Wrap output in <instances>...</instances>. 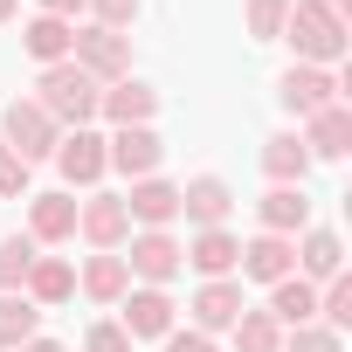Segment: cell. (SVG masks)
<instances>
[{"label":"cell","instance_id":"1","mask_svg":"<svg viewBox=\"0 0 352 352\" xmlns=\"http://www.w3.org/2000/svg\"><path fill=\"white\" fill-rule=\"evenodd\" d=\"M35 104L63 124V131H83V124H97V104H104V83H90L76 63H49L42 76H35Z\"/></svg>","mask_w":352,"mask_h":352},{"label":"cell","instance_id":"2","mask_svg":"<svg viewBox=\"0 0 352 352\" xmlns=\"http://www.w3.org/2000/svg\"><path fill=\"white\" fill-rule=\"evenodd\" d=\"M283 42L297 49V63H318V69H331L338 56H345V21L324 8V0H290V21H283Z\"/></svg>","mask_w":352,"mask_h":352},{"label":"cell","instance_id":"3","mask_svg":"<svg viewBox=\"0 0 352 352\" xmlns=\"http://www.w3.org/2000/svg\"><path fill=\"white\" fill-rule=\"evenodd\" d=\"M56 138H63V124H56L35 97H14L8 111H0V145H8L14 159H28V166L56 159Z\"/></svg>","mask_w":352,"mask_h":352},{"label":"cell","instance_id":"4","mask_svg":"<svg viewBox=\"0 0 352 352\" xmlns=\"http://www.w3.org/2000/svg\"><path fill=\"white\" fill-rule=\"evenodd\" d=\"M118 256H124L131 283H152V290H166L173 276L187 270V256H180V235H173V228H131V242H124Z\"/></svg>","mask_w":352,"mask_h":352},{"label":"cell","instance_id":"5","mask_svg":"<svg viewBox=\"0 0 352 352\" xmlns=\"http://www.w3.org/2000/svg\"><path fill=\"white\" fill-rule=\"evenodd\" d=\"M69 63H76L90 83H104V90H111V83H124V76H131V35H111V28H90V21H83V28H76V42H69Z\"/></svg>","mask_w":352,"mask_h":352},{"label":"cell","instance_id":"6","mask_svg":"<svg viewBox=\"0 0 352 352\" xmlns=\"http://www.w3.org/2000/svg\"><path fill=\"white\" fill-rule=\"evenodd\" d=\"M56 173H63V194H97V180L111 173V159H104V131L97 124H83V131H63L56 138Z\"/></svg>","mask_w":352,"mask_h":352},{"label":"cell","instance_id":"7","mask_svg":"<svg viewBox=\"0 0 352 352\" xmlns=\"http://www.w3.org/2000/svg\"><path fill=\"white\" fill-rule=\"evenodd\" d=\"M338 90H345V76H331V69H318V63H290V69L276 76V104H283L290 118H318L324 104H345Z\"/></svg>","mask_w":352,"mask_h":352},{"label":"cell","instance_id":"8","mask_svg":"<svg viewBox=\"0 0 352 352\" xmlns=\"http://www.w3.org/2000/svg\"><path fill=\"white\" fill-rule=\"evenodd\" d=\"M173 290H152V283H131L124 297H118V324H124V338L138 345V338H166L173 331Z\"/></svg>","mask_w":352,"mask_h":352},{"label":"cell","instance_id":"9","mask_svg":"<svg viewBox=\"0 0 352 352\" xmlns=\"http://www.w3.org/2000/svg\"><path fill=\"white\" fill-rule=\"evenodd\" d=\"M104 159H111V173H124V180H152L166 145H159L152 124H124V131H104Z\"/></svg>","mask_w":352,"mask_h":352},{"label":"cell","instance_id":"10","mask_svg":"<svg viewBox=\"0 0 352 352\" xmlns=\"http://www.w3.org/2000/svg\"><path fill=\"white\" fill-rule=\"evenodd\" d=\"M76 235H83L90 249H124V242H131L124 194H90V201H76Z\"/></svg>","mask_w":352,"mask_h":352},{"label":"cell","instance_id":"11","mask_svg":"<svg viewBox=\"0 0 352 352\" xmlns=\"http://www.w3.org/2000/svg\"><path fill=\"white\" fill-rule=\"evenodd\" d=\"M187 311H194V331H208V338H214V331H228V324L249 311L242 276H208V283L194 290V304H187Z\"/></svg>","mask_w":352,"mask_h":352},{"label":"cell","instance_id":"12","mask_svg":"<svg viewBox=\"0 0 352 352\" xmlns=\"http://www.w3.org/2000/svg\"><path fill=\"white\" fill-rule=\"evenodd\" d=\"M228 208H235V187L221 180V173H194V180L180 187L187 228H228Z\"/></svg>","mask_w":352,"mask_h":352},{"label":"cell","instance_id":"13","mask_svg":"<svg viewBox=\"0 0 352 352\" xmlns=\"http://www.w3.org/2000/svg\"><path fill=\"white\" fill-rule=\"evenodd\" d=\"M180 256H187V270H201V283H208V276H235L242 235H235V228H194V235L180 242Z\"/></svg>","mask_w":352,"mask_h":352},{"label":"cell","instance_id":"14","mask_svg":"<svg viewBox=\"0 0 352 352\" xmlns=\"http://www.w3.org/2000/svg\"><path fill=\"white\" fill-rule=\"evenodd\" d=\"M235 270H242L249 283H283V276H297V242L256 228V235L242 242V263H235Z\"/></svg>","mask_w":352,"mask_h":352},{"label":"cell","instance_id":"15","mask_svg":"<svg viewBox=\"0 0 352 352\" xmlns=\"http://www.w3.org/2000/svg\"><path fill=\"white\" fill-rule=\"evenodd\" d=\"M28 235L35 249H56V242H76V194H28Z\"/></svg>","mask_w":352,"mask_h":352},{"label":"cell","instance_id":"16","mask_svg":"<svg viewBox=\"0 0 352 352\" xmlns=\"http://www.w3.org/2000/svg\"><path fill=\"white\" fill-rule=\"evenodd\" d=\"M124 214H131V228H173L180 221V187L173 180H131V194H124Z\"/></svg>","mask_w":352,"mask_h":352},{"label":"cell","instance_id":"17","mask_svg":"<svg viewBox=\"0 0 352 352\" xmlns=\"http://www.w3.org/2000/svg\"><path fill=\"white\" fill-rule=\"evenodd\" d=\"M97 118H104L111 131H124V124H152V118H159V90H152V83H138V76H124V83H111V90H104Z\"/></svg>","mask_w":352,"mask_h":352},{"label":"cell","instance_id":"18","mask_svg":"<svg viewBox=\"0 0 352 352\" xmlns=\"http://www.w3.org/2000/svg\"><path fill=\"white\" fill-rule=\"evenodd\" d=\"M297 276H304V283L345 276V242H338V228H304V235H297Z\"/></svg>","mask_w":352,"mask_h":352},{"label":"cell","instance_id":"19","mask_svg":"<svg viewBox=\"0 0 352 352\" xmlns=\"http://www.w3.org/2000/svg\"><path fill=\"white\" fill-rule=\"evenodd\" d=\"M297 138H304L311 159H345V152H352V111H345V104H324L318 118H304Z\"/></svg>","mask_w":352,"mask_h":352},{"label":"cell","instance_id":"20","mask_svg":"<svg viewBox=\"0 0 352 352\" xmlns=\"http://www.w3.org/2000/svg\"><path fill=\"white\" fill-rule=\"evenodd\" d=\"M256 221H263V235H304L311 228V201H304V187H270L263 201H256Z\"/></svg>","mask_w":352,"mask_h":352},{"label":"cell","instance_id":"21","mask_svg":"<svg viewBox=\"0 0 352 352\" xmlns=\"http://www.w3.org/2000/svg\"><path fill=\"white\" fill-rule=\"evenodd\" d=\"M76 290H83L90 304H118V297L131 290V270H124V256H118V249H90V263L76 270Z\"/></svg>","mask_w":352,"mask_h":352},{"label":"cell","instance_id":"22","mask_svg":"<svg viewBox=\"0 0 352 352\" xmlns=\"http://www.w3.org/2000/svg\"><path fill=\"white\" fill-rule=\"evenodd\" d=\"M21 297H28L35 311H49V304H69V297H76V263H69V256H35V270H28Z\"/></svg>","mask_w":352,"mask_h":352},{"label":"cell","instance_id":"23","mask_svg":"<svg viewBox=\"0 0 352 352\" xmlns=\"http://www.w3.org/2000/svg\"><path fill=\"white\" fill-rule=\"evenodd\" d=\"M263 173H270V187H304V173H311V152L297 131H276L263 138Z\"/></svg>","mask_w":352,"mask_h":352},{"label":"cell","instance_id":"24","mask_svg":"<svg viewBox=\"0 0 352 352\" xmlns=\"http://www.w3.org/2000/svg\"><path fill=\"white\" fill-rule=\"evenodd\" d=\"M69 42H76V21H56V14H35L21 28V49L49 69V63H69Z\"/></svg>","mask_w":352,"mask_h":352},{"label":"cell","instance_id":"25","mask_svg":"<svg viewBox=\"0 0 352 352\" xmlns=\"http://www.w3.org/2000/svg\"><path fill=\"white\" fill-rule=\"evenodd\" d=\"M283 331L290 324H311L318 318V283H304V276H283V283H270V304H263Z\"/></svg>","mask_w":352,"mask_h":352},{"label":"cell","instance_id":"26","mask_svg":"<svg viewBox=\"0 0 352 352\" xmlns=\"http://www.w3.org/2000/svg\"><path fill=\"white\" fill-rule=\"evenodd\" d=\"M35 331H42V311L21 290H0V352H21Z\"/></svg>","mask_w":352,"mask_h":352},{"label":"cell","instance_id":"27","mask_svg":"<svg viewBox=\"0 0 352 352\" xmlns=\"http://www.w3.org/2000/svg\"><path fill=\"white\" fill-rule=\"evenodd\" d=\"M228 338H235V352H283V324L270 311H242L228 324Z\"/></svg>","mask_w":352,"mask_h":352},{"label":"cell","instance_id":"28","mask_svg":"<svg viewBox=\"0 0 352 352\" xmlns=\"http://www.w3.org/2000/svg\"><path fill=\"white\" fill-rule=\"evenodd\" d=\"M35 235L28 228H14V235H0V290H21L28 283V270H35Z\"/></svg>","mask_w":352,"mask_h":352},{"label":"cell","instance_id":"29","mask_svg":"<svg viewBox=\"0 0 352 352\" xmlns=\"http://www.w3.org/2000/svg\"><path fill=\"white\" fill-rule=\"evenodd\" d=\"M318 324H331V331H345V324H352V276L318 283Z\"/></svg>","mask_w":352,"mask_h":352},{"label":"cell","instance_id":"30","mask_svg":"<svg viewBox=\"0 0 352 352\" xmlns=\"http://www.w3.org/2000/svg\"><path fill=\"white\" fill-rule=\"evenodd\" d=\"M283 352H345V331H331V324H290L283 331Z\"/></svg>","mask_w":352,"mask_h":352},{"label":"cell","instance_id":"31","mask_svg":"<svg viewBox=\"0 0 352 352\" xmlns=\"http://www.w3.org/2000/svg\"><path fill=\"white\" fill-rule=\"evenodd\" d=\"M242 21H249V35H256V42H276V35H283V21H290V0H249Z\"/></svg>","mask_w":352,"mask_h":352},{"label":"cell","instance_id":"32","mask_svg":"<svg viewBox=\"0 0 352 352\" xmlns=\"http://www.w3.org/2000/svg\"><path fill=\"white\" fill-rule=\"evenodd\" d=\"M90 28H111V35H131V21H138V0H90Z\"/></svg>","mask_w":352,"mask_h":352},{"label":"cell","instance_id":"33","mask_svg":"<svg viewBox=\"0 0 352 352\" xmlns=\"http://www.w3.org/2000/svg\"><path fill=\"white\" fill-rule=\"evenodd\" d=\"M28 180H35V166L0 145V201H28Z\"/></svg>","mask_w":352,"mask_h":352},{"label":"cell","instance_id":"34","mask_svg":"<svg viewBox=\"0 0 352 352\" xmlns=\"http://www.w3.org/2000/svg\"><path fill=\"white\" fill-rule=\"evenodd\" d=\"M83 352H131V338H124L118 318H97V324L83 331Z\"/></svg>","mask_w":352,"mask_h":352},{"label":"cell","instance_id":"35","mask_svg":"<svg viewBox=\"0 0 352 352\" xmlns=\"http://www.w3.org/2000/svg\"><path fill=\"white\" fill-rule=\"evenodd\" d=\"M166 352H221V345H214L208 331H194V324H187V331L173 324V331H166Z\"/></svg>","mask_w":352,"mask_h":352},{"label":"cell","instance_id":"36","mask_svg":"<svg viewBox=\"0 0 352 352\" xmlns=\"http://www.w3.org/2000/svg\"><path fill=\"white\" fill-rule=\"evenodd\" d=\"M83 8H90V0H42V14H56V21H76Z\"/></svg>","mask_w":352,"mask_h":352},{"label":"cell","instance_id":"37","mask_svg":"<svg viewBox=\"0 0 352 352\" xmlns=\"http://www.w3.org/2000/svg\"><path fill=\"white\" fill-rule=\"evenodd\" d=\"M21 352H69V345H63V338H42V331H35V338H28Z\"/></svg>","mask_w":352,"mask_h":352},{"label":"cell","instance_id":"38","mask_svg":"<svg viewBox=\"0 0 352 352\" xmlns=\"http://www.w3.org/2000/svg\"><path fill=\"white\" fill-rule=\"evenodd\" d=\"M14 14H21V0H0V28H8V21H14Z\"/></svg>","mask_w":352,"mask_h":352}]
</instances>
